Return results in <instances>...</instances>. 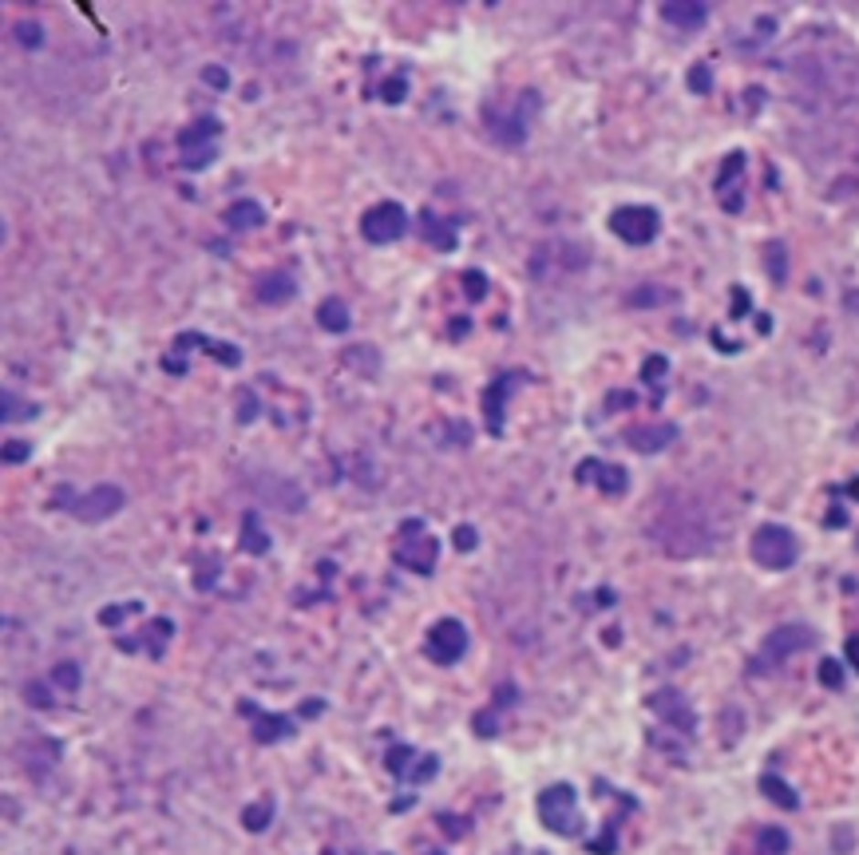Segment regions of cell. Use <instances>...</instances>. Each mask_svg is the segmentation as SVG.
<instances>
[{
  "instance_id": "obj_1",
  "label": "cell",
  "mask_w": 859,
  "mask_h": 855,
  "mask_svg": "<svg viewBox=\"0 0 859 855\" xmlns=\"http://www.w3.org/2000/svg\"><path fill=\"white\" fill-rule=\"evenodd\" d=\"M748 550H753V559L765 571H789L792 562H796V555H801V543H796V535L789 531V527L765 523V527H757Z\"/></svg>"
},
{
  "instance_id": "obj_2",
  "label": "cell",
  "mask_w": 859,
  "mask_h": 855,
  "mask_svg": "<svg viewBox=\"0 0 859 855\" xmlns=\"http://www.w3.org/2000/svg\"><path fill=\"white\" fill-rule=\"evenodd\" d=\"M539 820L558 836H578L582 832V812H578V796L570 785H555L539 796Z\"/></svg>"
},
{
  "instance_id": "obj_3",
  "label": "cell",
  "mask_w": 859,
  "mask_h": 855,
  "mask_svg": "<svg viewBox=\"0 0 859 855\" xmlns=\"http://www.w3.org/2000/svg\"><path fill=\"white\" fill-rule=\"evenodd\" d=\"M404 230H408V210L392 198L368 207L361 219V234H365V242H373V246H392L397 238H404Z\"/></svg>"
},
{
  "instance_id": "obj_4",
  "label": "cell",
  "mask_w": 859,
  "mask_h": 855,
  "mask_svg": "<svg viewBox=\"0 0 859 855\" xmlns=\"http://www.w3.org/2000/svg\"><path fill=\"white\" fill-rule=\"evenodd\" d=\"M610 230L630 246H646L658 238L662 219H658V210H650V207H618L610 214Z\"/></svg>"
},
{
  "instance_id": "obj_5",
  "label": "cell",
  "mask_w": 859,
  "mask_h": 855,
  "mask_svg": "<svg viewBox=\"0 0 859 855\" xmlns=\"http://www.w3.org/2000/svg\"><path fill=\"white\" fill-rule=\"evenodd\" d=\"M539 107V95L535 91H523V100L515 112H504L495 115L492 107H487V127H492V139H499L504 147H519L523 139H527V127H531V112Z\"/></svg>"
},
{
  "instance_id": "obj_6",
  "label": "cell",
  "mask_w": 859,
  "mask_h": 855,
  "mask_svg": "<svg viewBox=\"0 0 859 855\" xmlns=\"http://www.w3.org/2000/svg\"><path fill=\"white\" fill-rule=\"evenodd\" d=\"M468 654V625L456 618H444L428 630V657L440 661V666H456V661Z\"/></svg>"
},
{
  "instance_id": "obj_7",
  "label": "cell",
  "mask_w": 859,
  "mask_h": 855,
  "mask_svg": "<svg viewBox=\"0 0 859 855\" xmlns=\"http://www.w3.org/2000/svg\"><path fill=\"white\" fill-rule=\"evenodd\" d=\"M68 511L83 523H103V519H111V515L123 511V491L111 487V484H100V487H91L88 496L71 499Z\"/></svg>"
},
{
  "instance_id": "obj_8",
  "label": "cell",
  "mask_w": 859,
  "mask_h": 855,
  "mask_svg": "<svg viewBox=\"0 0 859 855\" xmlns=\"http://www.w3.org/2000/svg\"><path fill=\"white\" fill-rule=\"evenodd\" d=\"M812 642H816V634L808 630V625H780V630H772L765 637V649H760L757 666L760 661H789L792 654H801V649H808Z\"/></svg>"
},
{
  "instance_id": "obj_9",
  "label": "cell",
  "mask_w": 859,
  "mask_h": 855,
  "mask_svg": "<svg viewBox=\"0 0 859 855\" xmlns=\"http://www.w3.org/2000/svg\"><path fill=\"white\" fill-rule=\"evenodd\" d=\"M653 713H658L665 725L670 729H677V732H694V725H697V717H694V709H689V701L682 693H673V689H662V693H653Z\"/></svg>"
},
{
  "instance_id": "obj_10",
  "label": "cell",
  "mask_w": 859,
  "mask_h": 855,
  "mask_svg": "<svg viewBox=\"0 0 859 855\" xmlns=\"http://www.w3.org/2000/svg\"><path fill=\"white\" fill-rule=\"evenodd\" d=\"M400 539H404V535H400ZM436 555H440V543H436L432 535H424V531H416V539H404V543L397 547V559H400L408 571H416V574H432Z\"/></svg>"
},
{
  "instance_id": "obj_11",
  "label": "cell",
  "mask_w": 859,
  "mask_h": 855,
  "mask_svg": "<svg viewBox=\"0 0 859 855\" xmlns=\"http://www.w3.org/2000/svg\"><path fill=\"white\" fill-rule=\"evenodd\" d=\"M662 20L682 32H697L709 20V8L697 5V0H670V5H662Z\"/></svg>"
},
{
  "instance_id": "obj_12",
  "label": "cell",
  "mask_w": 859,
  "mask_h": 855,
  "mask_svg": "<svg viewBox=\"0 0 859 855\" xmlns=\"http://www.w3.org/2000/svg\"><path fill=\"white\" fill-rule=\"evenodd\" d=\"M677 440V428L673 424H642V428H630L626 432V444L638 452H662Z\"/></svg>"
},
{
  "instance_id": "obj_13",
  "label": "cell",
  "mask_w": 859,
  "mask_h": 855,
  "mask_svg": "<svg viewBox=\"0 0 859 855\" xmlns=\"http://www.w3.org/2000/svg\"><path fill=\"white\" fill-rule=\"evenodd\" d=\"M222 222L230 226V230H258L261 222H266V210H261V202L258 198H238V202H230L226 207V214H222Z\"/></svg>"
},
{
  "instance_id": "obj_14",
  "label": "cell",
  "mask_w": 859,
  "mask_h": 855,
  "mask_svg": "<svg viewBox=\"0 0 859 855\" xmlns=\"http://www.w3.org/2000/svg\"><path fill=\"white\" fill-rule=\"evenodd\" d=\"M741 175H745V155L737 151L729 155V163H725V171L717 178V190H721V202L729 210H741Z\"/></svg>"
},
{
  "instance_id": "obj_15",
  "label": "cell",
  "mask_w": 859,
  "mask_h": 855,
  "mask_svg": "<svg viewBox=\"0 0 859 855\" xmlns=\"http://www.w3.org/2000/svg\"><path fill=\"white\" fill-rule=\"evenodd\" d=\"M297 297V282L290 273H266V278H258V301L261 305H290Z\"/></svg>"
},
{
  "instance_id": "obj_16",
  "label": "cell",
  "mask_w": 859,
  "mask_h": 855,
  "mask_svg": "<svg viewBox=\"0 0 859 855\" xmlns=\"http://www.w3.org/2000/svg\"><path fill=\"white\" fill-rule=\"evenodd\" d=\"M515 377H495V384L487 389V396H483V408H487V428L492 432H499L504 428V408H507V392L515 389Z\"/></svg>"
},
{
  "instance_id": "obj_17",
  "label": "cell",
  "mask_w": 859,
  "mask_h": 855,
  "mask_svg": "<svg viewBox=\"0 0 859 855\" xmlns=\"http://www.w3.org/2000/svg\"><path fill=\"white\" fill-rule=\"evenodd\" d=\"M218 131H222L218 119H195V123L183 127V135H178V151L183 147H214Z\"/></svg>"
},
{
  "instance_id": "obj_18",
  "label": "cell",
  "mask_w": 859,
  "mask_h": 855,
  "mask_svg": "<svg viewBox=\"0 0 859 855\" xmlns=\"http://www.w3.org/2000/svg\"><path fill=\"white\" fill-rule=\"evenodd\" d=\"M317 325L325 333H345L349 329V309H345V301L341 297H325L317 305Z\"/></svg>"
},
{
  "instance_id": "obj_19",
  "label": "cell",
  "mask_w": 859,
  "mask_h": 855,
  "mask_svg": "<svg viewBox=\"0 0 859 855\" xmlns=\"http://www.w3.org/2000/svg\"><path fill=\"white\" fill-rule=\"evenodd\" d=\"M246 713L249 717H258V729H254V737L261 741V744H270V741H281V737H290V721H285V717H270V713H258V709L254 705H249L246 709Z\"/></svg>"
},
{
  "instance_id": "obj_20",
  "label": "cell",
  "mask_w": 859,
  "mask_h": 855,
  "mask_svg": "<svg viewBox=\"0 0 859 855\" xmlns=\"http://www.w3.org/2000/svg\"><path fill=\"white\" fill-rule=\"evenodd\" d=\"M630 305H670V301H677V294L673 289H658V285H642V289H634V294L626 297Z\"/></svg>"
},
{
  "instance_id": "obj_21",
  "label": "cell",
  "mask_w": 859,
  "mask_h": 855,
  "mask_svg": "<svg viewBox=\"0 0 859 855\" xmlns=\"http://www.w3.org/2000/svg\"><path fill=\"white\" fill-rule=\"evenodd\" d=\"M760 788H765V792H769V800H772V804H780V808H796V804H801V800H796V792H792L789 785H784L780 776H760Z\"/></svg>"
},
{
  "instance_id": "obj_22",
  "label": "cell",
  "mask_w": 859,
  "mask_h": 855,
  "mask_svg": "<svg viewBox=\"0 0 859 855\" xmlns=\"http://www.w3.org/2000/svg\"><path fill=\"white\" fill-rule=\"evenodd\" d=\"M242 547H246V550H254V555H266V550H270V543H266V531H261V527H258V515H254V511L246 515V527H242Z\"/></svg>"
},
{
  "instance_id": "obj_23",
  "label": "cell",
  "mask_w": 859,
  "mask_h": 855,
  "mask_svg": "<svg viewBox=\"0 0 859 855\" xmlns=\"http://www.w3.org/2000/svg\"><path fill=\"white\" fill-rule=\"evenodd\" d=\"M52 685L56 689H64V693H76L80 689V666L76 661H59V666L52 669Z\"/></svg>"
},
{
  "instance_id": "obj_24",
  "label": "cell",
  "mask_w": 859,
  "mask_h": 855,
  "mask_svg": "<svg viewBox=\"0 0 859 855\" xmlns=\"http://www.w3.org/2000/svg\"><path fill=\"white\" fill-rule=\"evenodd\" d=\"M412 764H416V753L408 749V744H397V749H388V768H392L397 776H408Z\"/></svg>"
},
{
  "instance_id": "obj_25",
  "label": "cell",
  "mask_w": 859,
  "mask_h": 855,
  "mask_svg": "<svg viewBox=\"0 0 859 855\" xmlns=\"http://www.w3.org/2000/svg\"><path fill=\"white\" fill-rule=\"evenodd\" d=\"M784 851H789V836L780 828H765L760 832V855H784Z\"/></svg>"
},
{
  "instance_id": "obj_26",
  "label": "cell",
  "mask_w": 859,
  "mask_h": 855,
  "mask_svg": "<svg viewBox=\"0 0 859 855\" xmlns=\"http://www.w3.org/2000/svg\"><path fill=\"white\" fill-rule=\"evenodd\" d=\"M178 155H183V166H186V171H202V166H210L214 147H183Z\"/></svg>"
},
{
  "instance_id": "obj_27",
  "label": "cell",
  "mask_w": 859,
  "mask_h": 855,
  "mask_svg": "<svg viewBox=\"0 0 859 855\" xmlns=\"http://www.w3.org/2000/svg\"><path fill=\"white\" fill-rule=\"evenodd\" d=\"M404 95H408V80L404 76H388L385 83H380V100L385 103H400Z\"/></svg>"
},
{
  "instance_id": "obj_28",
  "label": "cell",
  "mask_w": 859,
  "mask_h": 855,
  "mask_svg": "<svg viewBox=\"0 0 859 855\" xmlns=\"http://www.w3.org/2000/svg\"><path fill=\"white\" fill-rule=\"evenodd\" d=\"M424 238H428V242H436L440 250H451V246H456V238H451V230H448V226L444 222H432V219H428V226H424Z\"/></svg>"
},
{
  "instance_id": "obj_29",
  "label": "cell",
  "mask_w": 859,
  "mask_h": 855,
  "mask_svg": "<svg viewBox=\"0 0 859 855\" xmlns=\"http://www.w3.org/2000/svg\"><path fill=\"white\" fill-rule=\"evenodd\" d=\"M594 479H599V487L610 491V496L626 491V472H622V467H602V476H594Z\"/></svg>"
},
{
  "instance_id": "obj_30",
  "label": "cell",
  "mask_w": 859,
  "mask_h": 855,
  "mask_svg": "<svg viewBox=\"0 0 859 855\" xmlns=\"http://www.w3.org/2000/svg\"><path fill=\"white\" fill-rule=\"evenodd\" d=\"M16 40L24 44V48H40L44 44V28L36 20H20L16 24Z\"/></svg>"
},
{
  "instance_id": "obj_31",
  "label": "cell",
  "mask_w": 859,
  "mask_h": 855,
  "mask_svg": "<svg viewBox=\"0 0 859 855\" xmlns=\"http://www.w3.org/2000/svg\"><path fill=\"white\" fill-rule=\"evenodd\" d=\"M242 820H246L249 832H261V828H266V820H270V804H249V808L242 812Z\"/></svg>"
},
{
  "instance_id": "obj_32",
  "label": "cell",
  "mask_w": 859,
  "mask_h": 855,
  "mask_svg": "<svg viewBox=\"0 0 859 855\" xmlns=\"http://www.w3.org/2000/svg\"><path fill=\"white\" fill-rule=\"evenodd\" d=\"M463 289H468V297H472V301H483V297H487V278H483L480 270L463 273Z\"/></svg>"
},
{
  "instance_id": "obj_33",
  "label": "cell",
  "mask_w": 859,
  "mask_h": 855,
  "mask_svg": "<svg viewBox=\"0 0 859 855\" xmlns=\"http://www.w3.org/2000/svg\"><path fill=\"white\" fill-rule=\"evenodd\" d=\"M207 348H210V357H218L222 360V365H238V360H242V353H238V348L234 345H226V341H207Z\"/></svg>"
},
{
  "instance_id": "obj_34",
  "label": "cell",
  "mask_w": 859,
  "mask_h": 855,
  "mask_svg": "<svg viewBox=\"0 0 859 855\" xmlns=\"http://www.w3.org/2000/svg\"><path fill=\"white\" fill-rule=\"evenodd\" d=\"M689 88L701 91V95H705V91L713 88V76H709V68H705V64H697L694 71H689Z\"/></svg>"
},
{
  "instance_id": "obj_35",
  "label": "cell",
  "mask_w": 859,
  "mask_h": 855,
  "mask_svg": "<svg viewBox=\"0 0 859 855\" xmlns=\"http://www.w3.org/2000/svg\"><path fill=\"white\" fill-rule=\"evenodd\" d=\"M20 416H32V404H20L12 392H5V420H20Z\"/></svg>"
},
{
  "instance_id": "obj_36",
  "label": "cell",
  "mask_w": 859,
  "mask_h": 855,
  "mask_svg": "<svg viewBox=\"0 0 859 855\" xmlns=\"http://www.w3.org/2000/svg\"><path fill=\"white\" fill-rule=\"evenodd\" d=\"M670 372V365H665V357H650L646 360V369H642V377H646L650 384H658V377H665Z\"/></svg>"
},
{
  "instance_id": "obj_37",
  "label": "cell",
  "mask_w": 859,
  "mask_h": 855,
  "mask_svg": "<svg viewBox=\"0 0 859 855\" xmlns=\"http://www.w3.org/2000/svg\"><path fill=\"white\" fill-rule=\"evenodd\" d=\"M28 455H32V448H28L24 440H8V448H5V460H8V464H24Z\"/></svg>"
},
{
  "instance_id": "obj_38",
  "label": "cell",
  "mask_w": 859,
  "mask_h": 855,
  "mask_svg": "<svg viewBox=\"0 0 859 855\" xmlns=\"http://www.w3.org/2000/svg\"><path fill=\"white\" fill-rule=\"evenodd\" d=\"M238 408H242V412H238V420H242V424H249V420L258 416V401H254V392H242V396H238Z\"/></svg>"
},
{
  "instance_id": "obj_39",
  "label": "cell",
  "mask_w": 859,
  "mask_h": 855,
  "mask_svg": "<svg viewBox=\"0 0 859 855\" xmlns=\"http://www.w3.org/2000/svg\"><path fill=\"white\" fill-rule=\"evenodd\" d=\"M202 80H207L210 88H218V91L226 88V83H230V76H226V68H218V64H210L207 71H202Z\"/></svg>"
},
{
  "instance_id": "obj_40",
  "label": "cell",
  "mask_w": 859,
  "mask_h": 855,
  "mask_svg": "<svg viewBox=\"0 0 859 855\" xmlns=\"http://www.w3.org/2000/svg\"><path fill=\"white\" fill-rule=\"evenodd\" d=\"M24 697H28V705H36V709H48L52 701H48V693H44V685H24Z\"/></svg>"
},
{
  "instance_id": "obj_41",
  "label": "cell",
  "mask_w": 859,
  "mask_h": 855,
  "mask_svg": "<svg viewBox=\"0 0 859 855\" xmlns=\"http://www.w3.org/2000/svg\"><path fill=\"white\" fill-rule=\"evenodd\" d=\"M456 547H460V550H472V547H475V531H472V527H460V531H456Z\"/></svg>"
},
{
  "instance_id": "obj_42",
  "label": "cell",
  "mask_w": 859,
  "mask_h": 855,
  "mask_svg": "<svg viewBox=\"0 0 859 855\" xmlns=\"http://www.w3.org/2000/svg\"><path fill=\"white\" fill-rule=\"evenodd\" d=\"M820 678H824L828 685H840V666H836V661H824V669H820Z\"/></svg>"
},
{
  "instance_id": "obj_43",
  "label": "cell",
  "mask_w": 859,
  "mask_h": 855,
  "mask_svg": "<svg viewBox=\"0 0 859 855\" xmlns=\"http://www.w3.org/2000/svg\"><path fill=\"white\" fill-rule=\"evenodd\" d=\"M848 657H852V666L859 669V634L852 637V642H848Z\"/></svg>"
},
{
  "instance_id": "obj_44",
  "label": "cell",
  "mask_w": 859,
  "mask_h": 855,
  "mask_svg": "<svg viewBox=\"0 0 859 855\" xmlns=\"http://www.w3.org/2000/svg\"><path fill=\"white\" fill-rule=\"evenodd\" d=\"M852 436H855V440H859V424H855V432H852Z\"/></svg>"
}]
</instances>
